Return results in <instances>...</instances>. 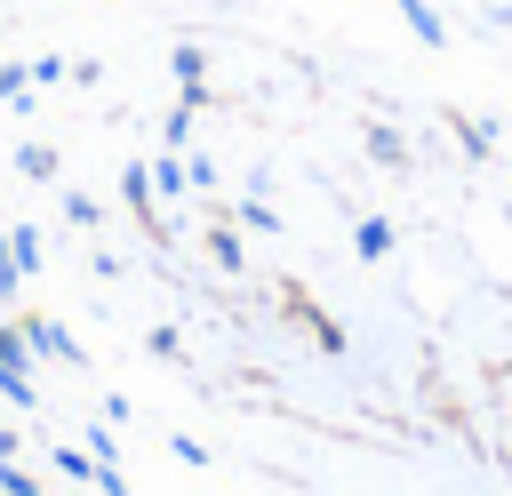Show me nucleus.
I'll list each match as a JSON object with an SVG mask.
<instances>
[{
    "label": "nucleus",
    "mask_w": 512,
    "mask_h": 496,
    "mask_svg": "<svg viewBox=\"0 0 512 496\" xmlns=\"http://www.w3.org/2000/svg\"><path fill=\"white\" fill-rule=\"evenodd\" d=\"M280 312H288V328H304V336H312L320 352H344V328H336V320H328V312H320V304H312V296H304L296 280L280 288Z\"/></svg>",
    "instance_id": "f257e3e1"
},
{
    "label": "nucleus",
    "mask_w": 512,
    "mask_h": 496,
    "mask_svg": "<svg viewBox=\"0 0 512 496\" xmlns=\"http://www.w3.org/2000/svg\"><path fill=\"white\" fill-rule=\"evenodd\" d=\"M24 336H32V352H48V360H80V344H72L56 320H40V312H24Z\"/></svg>",
    "instance_id": "f03ea898"
},
{
    "label": "nucleus",
    "mask_w": 512,
    "mask_h": 496,
    "mask_svg": "<svg viewBox=\"0 0 512 496\" xmlns=\"http://www.w3.org/2000/svg\"><path fill=\"white\" fill-rule=\"evenodd\" d=\"M0 240H8V264H16L24 280H32V272H40V256H48V248H40V232H32V224H8Z\"/></svg>",
    "instance_id": "7ed1b4c3"
},
{
    "label": "nucleus",
    "mask_w": 512,
    "mask_h": 496,
    "mask_svg": "<svg viewBox=\"0 0 512 496\" xmlns=\"http://www.w3.org/2000/svg\"><path fill=\"white\" fill-rule=\"evenodd\" d=\"M352 248H360L368 264H384V256H392V224H384V216H360V232H352Z\"/></svg>",
    "instance_id": "20e7f679"
},
{
    "label": "nucleus",
    "mask_w": 512,
    "mask_h": 496,
    "mask_svg": "<svg viewBox=\"0 0 512 496\" xmlns=\"http://www.w3.org/2000/svg\"><path fill=\"white\" fill-rule=\"evenodd\" d=\"M200 248H208V264H224V272H240V232H232L224 216L208 224V240H200Z\"/></svg>",
    "instance_id": "39448f33"
},
{
    "label": "nucleus",
    "mask_w": 512,
    "mask_h": 496,
    "mask_svg": "<svg viewBox=\"0 0 512 496\" xmlns=\"http://www.w3.org/2000/svg\"><path fill=\"white\" fill-rule=\"evenodd\" d=\"M184 184H192V160H176V152H168V160H152V192H160V200H176Z\"/></svg>",
    "instance_id": "423d86ee"
},
{
    "label": "nucleus",
    "mask_w": 512,
    "mask_h": 496,
    "mask_svg": "<svg viewBox=\"0 0 512 496\" xmlns=\"http://www.w3.org/2000/svg\"><path fill=\"white\" fill-rule=\"evenodd\" d=\"M400 16L416 24V40H424V48H440V40H448V24L432 16V0H400Z\"/></svg>",
    "instance_id": "0eeeda50"
},
{
    "label": "nucleus",
    "mask_w": 512,
    "mask_h": 496,
    "mask_svg": "<svg viewBox=\"0 0 512 496\" xmlns=\"http://www.w3.org/2000/svg\"><path fill=\"white\" fill-rule=\"evenodd\" d=\"M56 472H64V480H88V488H96V472H104V464H96L88 448H64V440H56Z\"/></svg>",
    "instance_id": "6e6552de"
},
{
    "label": "nucleus",
    "mask_w": 512,
    "mask_h": 496,
    "mask_svg": "<svg viewBox=\"0 0 512 496\" xmlns=\"http://www.w3.org/2000/svg\"><path fill=\"white\" fill-rule=\"evenodd\" d=\"M368 152H376V160H384V168H408V144H400V136H392V128H368Z\"/></svg>",
    "instance_id": "1a4fd4ad"
},
{
    "label": "nucleus",
    "mask_w": 512,
    "mask_h": 496,
    "mask_svg": "<svg viewBox=\"0 0 512 496\" xmlns=\"http://www.w3.org/2000/svg\"><path fill=\"white\" fill-rule=\"evenodd\" d=\"M0 496H40V480H32V472L8 456V464H0Z\"/></svg>",
    "instance_id": "9d476101"
},
{
    "label": "nucleus",
    "mask_w": 512,
    "mask_h": 496,
    "mask_svg": "<svg viewBox=\"0 0 512 496\" xmlns=\"http://www.w3.org/2000/svg\"><path fill=\"white\" fill-rule=\"evenodd\" d=\"M0 96L24 104V96H32V64H0Z\"/></svg>",
    "instance_id": "9b49d317"
},
{
    "label": "nucleus",
    "mask_w": 512,
    "mask_h": 496,
    "mask_svg": "<svg viewBox=\"0 0 512 496\" xmlns=\"http://www.w3.org/2000/svg\"><path fill=\"white\" fill-rule=\"evenodd\" d=\"M448 128H456V136H464V152H472V160H480V152H488V128H480V120H464V112H448Z\"/></svg>",
    "instance_id": "f8f14e48"
},
{
    "label": "nucleus",
    "mask_w": 512,
    "mask_h": 496,
    "mask_svg": "<svg viewBox=\"0 0 512 496\" xmlns=\"http://www.w3.org/2000/svg\"><path fill=\"white\" fill-rule=\"evenodd\" d=\"M16 160H24V176H56V152H48V144H24Z\"/></svg>",
    "instance_id": "ddd939ff"
}]
</instances>
